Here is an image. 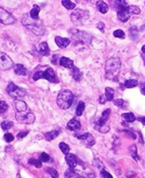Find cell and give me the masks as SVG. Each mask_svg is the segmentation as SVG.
<instances>
[{
    "label": "cell",
    "instance_id": "obj_33",
    "mask_svg": "<svg viewBox=\"0 0 145 178\" xmlns=\"http://www.w3.org/2000/svg\"><path fill=\"white\" fill-rule=\"evenodd\" d=\"M130 153H131V156H132V158L135 160V161H138L140 158H139V156L137 154V149H136V145H133L130 147Z\"/></svg>",
    "mask_w": 145,
    "mask_h": 178
},
{
    "label": "cell",
    "instance_id": "obj_25",
    "mask_svg": "<svg viewBox=\"0 0 145 178\" xmlns=\"http://www.w3.org/2000/svg\"><path fill=\"white\" fill-rule=\"evenodd\" d=\"M60 134V131H57V130H53L51 132H48L44 134V137L47 141H52L53 139H55V137H57Z\"/></svg>",
    "mask_w": 145,
    "mask_h": 178
},
{
    "label": "cell",
    "instance_id": "obj_13",
    "mask_svg": "<svg viewBox=\"0 0 145 178\" xmlns=\"http://www.w3.org/2000/svg\"><path fill=\"white\" fill-rule=\"evenodd\" d=\"M75 137H77L80 140L87 141L86 143H87V145L89 146H91V145H93L94 144V138H93V136L90 133H85L83 134H75Z\"/></svg>",
    "mask_w": 145,
    "mask_h": 178
},
{
    "label": "cell",
    "instance_id": "obj_50",
    "mask_svg": "<svg viewBox=\"0 0 145 178\" xmlns=\"http://www.w3.org/2000/svg\"><path fill=\"white\" fill-rule=\"evenodd\" d=\"M138 121L142 122L143 125H145V117H139V118H138Z\"/></svg>",
    "mask_w": 145,
    "mask_h": 178
},
{
    "label": "cell",
    "instance_id": "obj_37",
    "mask_svg": "<svg viewBox=\"0 0 145 178\" xmlns=\"http://www.w3.org/2000/svg\"><path fill=\"white\" fill-rule=\"evenodd\" d=\"M113 36L117 38H121V39H124L125 38V34L124 32L121 29H118V30H115L113 32Z\"/></svg>",
    "mask_w": 145,
    "mask_h": 178
},
{
    "label": "cell",
    "instance_id": "obj_39",
    "mask_svg": "<svg viewBox=\"0 0 145 178\" xmlns=\"http://www.w3.org/2000/svg\"><path fill=\"white\" fill-rule=\"evenodd\" d=\"M46 172L52 176L53 178H58L59 176V174H58V172L55 170V169H53V168H47L46 169Z\"/></svg>",
    "mask_w": 145,
    "mask_h": 178
},
{
    "label": "cell",
    "instance_id": "obj_44",
    "mask_svg": "<svg viewBox=\"0 0 145 178\" xmlns=\"http://www.w3.org/2000/svg\"><path fill=\"white\" fill-rule=\"evenodd\" d=\"M113 104L117 106H122L123 104H124V100L123 99H116V100H113Z\"/></svg>",
    "mask_w": 145,
    "mask_h": 178
},
{
    "label": "cell",
    "instance_id": "obj_27",
    "mask_svg": "<svg viewBox=\"0 0 145 178\" xmlns=\"http://www.w3.org/2000/svg\"><path fill=\"white\" fill-rule=\"evenodd\" d=\"M122 117L124 119L126 122H129V123H132L135 121V115L132 114V113H124L122 114Z\"/></svg>",
    "mask_w": 145,
    "mask_h": 178
},
{
    "label": "cell",
    "instance_id": "obj_24",
    "mask_svg": "<svg viewBox=\"0 0 145 178\" xmlns=\"http://www.w3.org/2000/svg\"><path fill=\"white\" fill-rule=\"evenodd\" d=\"M97 8H98V10L102 14H105L108 11L109 6H108V5L105 2H104V1H97Z\"/></svg>",
    "mask_w": 145,
    "mask_h": 178
},
{
    "label": "cell",
    "instance_id": "obj_49",
    "mask_svg": "<svg viewBox=\"0 0 145 178\" xmlns=\"http://www.w3.org/2000/svg\"><path fill=\"white\" fill-rule=\"evenodd\" d=\"M141 91H142V94L145 95V83H143V84L141 86Z\"/></svg>",
    "mask_w": 145,
    "mask_h": 178
},
{
    "label": "cell",
    "instance_id": "obj_53",
    "mask_svg": "<svg viewBox=\"0 0 145 178\" xmlns=\"http://www.w3.org/2000/svg\"><path fill=\"white\" fill-rule=\"evenodd\" d=\"M17 178H21V177H20V175H19V174H18V175H17Z\"/></svg>",
    "mask_w": 145,
    "mask_h": 178
},
{
    "label": "cell",
    "instance_id": "obj_2",
    "mask_svg": "<svg viewBox=\"0 0 145 178\" xmlns=\"http://www.w3.org/2000/svg\"><path fill=\"white\" fill-rule=\"evenodd\" d=\"M74 100V94L69 89H62L57 95L56 103L61 109L66 110L72 106Z\"/></svg>",
    "mask_w": 145,
    "mask_h": 178
},
{
    "label": "cell",
    "instance_id": "obj_18",
    "mask_svg": "<svg viewBox=\"0 0 145 178\" xmlns=\"http://www.w3.org/2000/svg\"><path fill=\"white\" fill-rule=\"evenodd\" d=\"M59 64H60V66L66 67V68H73L74 67V61L68 57H65V56H62L59 59Z\"/></svg>",
    "mask_w": 145,
    "mask_h": 178
},
{
    "label": "cell",
    "instance_id": "obj_1",
    "mask_svg": "<svg viewBox=\"0 0 145 178\" xmlns=\"http://www.w3.org/2000/svg\"><path fill=\"white\" fill-rule=\"evenodd\" d=\"M121 60L119 57L113 56L107 59L105 63V76L110 80H117L118 75L121 69Z\"/></svg>",
    "mask_w": 145,
    "mask_h": 178
},
{
    "label": "cell",
    "instance_id": "obj_12",
    "mask_svg": "<svg viewBox=\"0 0 145 178\" xmlns=\"http://www.w3.org/2000/svg\"><path fill=\"white\" fill-rule=\"evenodd\" d=\"M65 161L68 164V166L72 169L75 168L78 164V159L77 157L73 154H68L65 156Z\"/></svg>",
    "mask_w": 145,
    "mask_h": 178
},
{
    "label": "cell",
    "instance_id": "obj_5",
    "mask_svg": "<svg viewBox=\"0 0 145 178\" xmlns=\"http://www.w3.org/2000/svg\"><path fill=\"white\" fill-rule=\"evenodd\" d=\"M90 14L88 11L83 9H75L71 14V20L75 25H83L88 21Z\"/></svg>",
    "mask_w": 145,
    "mask_h": 178
},
{
    "label": "cell",
    "instance_id": "obj_30",
    "mask_svg": "<svg viewBox=\"0 0 145 178\" xmlns=\"http://www.w3.org/2000/svg\"><path fill=\"white\" fill-rule=\"evenodd\" d=\"M138 86V81L135 79H131V80H126L124 82V87L126 88H132Z\"/></svg>",
    "mask_w": 145,
    "mask_h": 178
},
{
    "label": "cell",
    "instance_id": "obj_47",
    "mask_svg": "<svg viewBox=\"0 0 145 178\" xmlns=\"http://www.w3.org/2000/svg\"><path fill=\"white\" fill-rule=\"evenodd\" d=\"M106 101H107V100H106L105 96H104V95H102L100 96V98H99V102H100L101 104H104V103H105Z\"/></svg>",
    "mask_w": 145,
    "mask_h": 178
},
{
    "label": "cell",
    "instance_id": "obj_16",
    "mask_svg": "<svg viewBox=\"0 0 145 178\" xmlns=\"http://www.w3.org/2000/svg\"><path fill=\"white\" fill-rule=\"evenodd\" d=\"M117 17H118V18H119V20H120V21L125 23L129 20V18H130L131 15H130V13L127 11V9L124 8V9H123V10H121V11H118V12H117Z\"/></svg>",
    "mask_w": 145,
    "mask_h": 178
},
{
    "label": "cell",
    "instance_id": "obj_17",
    "mask_svg": "<svg viewBox=\"0 0 145 178\" xmlns=\"http://www.w3.org/2000/svg\"><path fill=\"white\" fill-rule=\"evenodd\" d=\"M39 12H40V7H39V6L34 5L32 10L30 11V15H29V16H30V17H31L33 20L37 21V20H39Z\"/></svg>",
    "mask_w": 145,
    "mask_h": 178
},
{
    "label": "cell",
    "instance_id": "obj_43",
    "mask_svg": "<svg viewBox=\"0 0 145 178\" xmlns=\"http://www.w3.org/2000/svg\"><path fill=\"white\" fill-rule=\"evenodd\" d=\"M93 164L98 167V168H104V164H103V162H101L99 159H95L94 161H93Z\"/></svg>",
    "mask_w": 145,
    "mask_h": 178
},
{
    "label": "cell",
    "instance_id": "obj_14",
    "mask_svg": "<svg viewBox=\"0 0 145 178\" xmlns=\"http://www.w3.org/2000/svg\"><path fill=\"white\" fill-rule=\"evenodd\" d=\"M13 105H14V108L17 110V112H25L27 110V105L20 99H15L13 102Z\"/></svg>",
    "mask_w": 145,
    "mask_h": 178
},
{
    "label": "cell",
    "instance_id": "obj_10",
    "mask_svg": "<svg viewBox=\"0 0 145 178\" xmlns=\"http://www.w3.org/2000/svg\"><path fill=\"white\" fill-rule=\"evenodd\" d=\"M13 66L12 59L6 54L0 52V70H8Z\"/></svg>",
    "mask_w": 145,
    "mask_h": 178
},
{
    "label": "cell",
    "instance_id": "obj_40",
    "mask_svg": "<svg viewBox=\"0 0 145 178\" xmlns=\"http://www.w3.org/2000/svg\"><path fill=\"white\" fill-rule=\"evenodd\" d=\"M39 158H40V161H41L42 163L43 162L44 163H46V162H49L50 161V156H48L46 153H42Z\"/></svg>",
    "mask_w": 145,
    "mask_h": 178
},
{
    "label": "cell",
    "instance_id": "obj_9",
    "mask_svg": "<svg viewBox=\"0 0 145 178\" xmlns=\"http://www.w3.org/2000/svg\"><path fill=\"white\" fill-rule=\"evenodd\" d=\"M110 114H111V110H110V109L104 110V111L103 112V114H102V116H101L100 119L98 120V122L94 125V126H95L96 129H98V127H101V128L99 129V131H100L101 133H104V127H106V128L109 127V126H106V124H107V122H108V120H109Z\"/></svg>",
    "mask_w": 145,
    "mask_h": 178
},
{
    "label": "cell",
    "instance_id": "obj_32",
    "mask_svg": "<svg viewBox=\"0 0 145 178\" xmlns=\"http://www.w3.org/2000/svg\"><path fill=\"white\" fill-rule=\"evenodd\" d=\"M13 126H14V123L10 120H6V121L2 122V124H1V127H2L3 130H8Z\"/></svg>",
    "mask_w": 145,
    "mask_h": 178
},
{
    "label": "cell",
    "instance_id": "obj_15",
    "mask_svg": "<svg viewBox=\"0 0 145 178\" xmlns=\"http://www.w3.org/2000/svg\"><path fill=\"white\" fill-rule=\"evenodd\" d=\"M67 129H69L71 131H78L81 129V123L76 118H73L68 122Z\"/></svg>",
    "mask_w": 145,
    "mask_h": 178
},
{
    "label": "cell",
    "instance_id": "obj_38",
    "mask_svg": "<svg viewBox=\"0 0 145 178\" xmlns=\"http://www.w3.org/2000/svg\"><path fill=\"white\" fill-rule=\"evenodd\" d=\"M8 110V105L5 102L0 100V114Z\"/></svg>",
    "mask_w": 145,
    "mask_h": 178
},
{
    "label": "cell",
    "instance_id": "obj_41",
    "mask_svg": "<svg viewBox=\"0 0 145 178\" xmlns=\"http://www.w3.org/2000/svg\"><path fill=\"white\" fill-rule=\"evenodd\" d=\"M14 135L12 134H6L5 135H4V139H5V141L6 142H7V143H10V142H12L13 140H14Z\"/></svg>",
    "mask_w": 145,
    "mask_h": 178
},
{
    "label": "cell",
    "instance_id": "obj_7",
    "mask_svg": "<svg viewBox=\"0 0 145 178\" xmlns=\"http://www.w3.org/2000/svg\"><path fill=\"white\" fill-rule=\"evenodd\" d=\"M6 93L16 99H19L21 97H24L26 95V91L25 89L21 88L19 87L16 86L13 83H9L7 87H6Z\"/></svg>",
    "mask_w": 145,
    "mask_h": 178
},
{
    "label": "cell",
    "instance_id": "obj_51",
    "mask_svg": "<svg viewBox=\"0 0 145 178\" xmlns=\"http://www.w3.org/2000/svg\"><path fill=\"white\" fill-rule=\"evenodd\" d=\"M142 51H143V53H144L145 54V44L143 46V47H142Z\"/></svg>",
    "mask_w": 145,
    "mask_h": 178
},
{
    "label": "cell",
    "instance_id": "obj_11",
    "mask_svg": "<svg viewBox=\"0 0 145 178\" xmlns=\"http://www.w3.org/2000/svg\"><path fill=\"white\" fill-rule=\"evenodd\" d=\"M15 21V17L7 10L0 7V23L4 25H11Z\"/></svg>",
    "mask_w": 145,
    "mask_h": 178
},
{
    "label": "cell",
    "instance_id": "obj_8",
    "mask_svg": "<svg viewBox=\"0 0 145 178\" xmlns=\"http://www.w3.org/2000/svg\"><path fill=\"white\" fill-rule=\"evenodd\" d=\"M16 118H17V122H19L21 124L29 125V124H33L35 122L36 116L31 112H17Z\"/></svg>",
    "mask_w": 145,
    "mask_h": 178
},
{
    "label": "cell",
    "instance_id": "obj_3",
    "mask_svg": "<svg viewBox=\"0 0 145 178\" xmlns=\"http://www.w3.org/2000/svg\"><path fill=\"white\" fill-rule=\"evenodd\" d=\"M22 23L28 27L34 34L37 35V36H42L44 34V25H43V23L39 20L35 21L33 20L29 15H25L23 19H22Z\"/></svg>",
    "mask_w": 145,
    "mask_h": 178
},
{
    "label": "cell",
    "instance_id": "obj_4",
    "mask_svg": "<svg viewBox=\"0 0 145 178\" xmlns=\"http://www.w3.org/2000/svg\"><path fill=\"white\" fill-rule=\"evenodd\" d=\"M42 78L46 79V80H48L49 82H52V83H57V82H59V80L57 79L56 75H55L54 69L51 68V67H48L44 71H37V72H36L33 75V79L35 81L42 79Z\"/></svg>",
    "mask_w": 145,
    "mask_h": 178
},
{
    "label": "cell",
    "instance_id": "obj_6",
    "mask_svg": "<svg viewBox=\"0 0 145 178\" xmlns=\"http://www.w3.org/2000/svg\"><path fill=\"white\" fill-rule=\"evenodd\" d=\"M70 34H71L72 37L74 39L75 44H89L91 42V39H92V36L90 34H88L87 32H84V31L77 30V29L70 30Z\"/></svg>",
    "mask_w": 145,
    "mask_h": 178
},
{
    "label": "cell",
    "instance_id": "obj_46",
    "mask_svg": "<svg viewBox=\"0 0 145 178\" xmlns=\"http://www.w3.org/2000/svg\"><path fill=\"white\" fill-rule=\"evenodd\" d=\"M104 23L103 22H99L97 24V28L100 30V31H102L103 33H104Z\"/></svg>",
    "mask_w": 145,
    "mask_h": 178
},
{
    "label": "cell",
    "instance_id": "obj_29",
    "mask_svg": "<svg viewBox=\"0 0 145 178\" xmlns=\"http://www.w3.org/2000/svg\"><path fill=\"white\" fill-rule=\"evenodd\" d=\"M129 32H130V37L132 39H133V40H135L139 37V35H138V29H137V27L135 25H132V27H130L129 28Z\"/></svg>",
    "mask_w": 145,
    "mask_h": 178
},
{
    "label": "cell",
    "instance_id": "obj_31",
    "mask_svg": "<svg viewBox=\"0 0 145 178\" xmlns=\"http://www.w3.org/2000/svg\"><path fill=\"white\" fill-rule=\"evenodd\" d=\"M62 4L63 6L65 8H67L68 10H73V9H74V7H75V4L73 3L72 1H69V0H63Z\"/></svg>",
    "mask_w": 145,
    "mask_h": 178
},
{
    "label": "cell",
    "instance_id": "obj_35",
    "mask_svg": "<svg viewBox=\"0 0 145 178\" xmlns=\"http://www.w3.org/2000/svg\"><path fill=\"white\" fill-rule=\"evenodd\" d=\"M59 148L61 149V151H62L63 153L66 156V155H68L69 154V151H70V147H69V145H66L65 143H60L59 144Z\"/></svg>",
    "mask_w": 145,
    "mask_h": 178
},
{
    "label": "cell",
    "instance_id": "obj_19",
    "mask_svg": "<svg viewBox=\"0 0 145 178\" xmlns=\"http://www.w3.org/2000/svg\"><path fill=\"white\" fill-rule=\"evenodd\" d=\"M38 52L41 54L42 56H49L50 55V49L48 47V44L46 42H43L41 44L38 45V48H37Z\"/></svg>",
    "mask_w": 145,
    "mask_h": 178
},
{
    "label": "cell",
    "instance_id": "obj_36",
    "mask_svg": "<svg viewBox=\"0 0 145 178\" xmlns=\"http://www.w3.org/2000/svg\"><path fill=\"white\" fill-rule=\"evenodd\" d=\"M28 164H31V165H34V166H36V167H37V168H40V167H42L41 161H40V160H36V159H35V158H31V159H29Z\"/></svg>",
    "mask_w": 145,
    "mask_h": 178
},
{
    "label": "cell",
    "instance_id": "obj_22",
    "mask_svg": "<svg viewBox=\"0 0 145 178\" xmlns=\"http://www.w3.org/2000/svg\"><path fill=\"white\" fill-rule=\"evenodd\" d=\"M14 71L18 75H27V69L21 64H17L14 66Z\"/></svg>",
    "mask_w": 145,
    "mask_h": 178
},
{
    "label": "cell",
    "instance_id": "obj_48",
    "mask_svg": "<svg viewBox=\"0 0 145 178\" xmlns=\"http://www.w3.org/2000/svg\"><path fill=\"white\" fill-rule=\"evenodd\" d=\"M58 55H55L54 56H53V64H55V65H56L57 64V61H56V59H58Z\"/></svg>",
    "mask_w": 145,
    "mask_h": 178
},
{
    "label": "cell",
    "instance_id": "obj_34",
    "mask_svg": "<svg viewBox=\"0 0 145 178\" xmlns=\"http://www.w3.org/2000/svg\"><path fill=\"white\" fill-rule=\"evenodd\" d=\"M84 107H85V106H84V103H83V101H80L79 103H78V106H77V107H76V114L78 115V116H80V115H82L83 114V112L84 110Z\"/></svg>",
    "mask_w": 145,
    "mask_h": 178
},
{
    "label": "cell",
    "instance_id": "obj_52",
    "mask_svg": "<svg viewBox=\"0 0 145 178\" xmlns=\"http://www.w3.org/2000/svg\"><path fill=\"white\" fill-rule=\"evenodd\" d=\"M75 178H83V177H82V176H76Z\"/></svg>",
    "mask_w": 145,
    "mask_h": 178
},
{
    "label": "cell",
    "instance_id": "obj_54",
    "mask_svg": "<svg viewBox=\"0 0 145 178\" xmlns=\"http://www.w3.org/2000/svg\"><path fill=\"white\" fill-rule=\"evenodd\" d=\"M144 64H145V62H144Z\"/></svg>",
    "mask_w": 145,
    "mask_h": 178
},
{
    "label": "cell",
    "instance_id": "obj_26",
    "mask_svg": "<svg viewBox=\"0 0 145 178\" xmlns=\"http://www.w3.org/2000/svg\"><path fill=\"white\" fill-rule=\"evenodd\" d=\"M105 98L107 101H113V96H114V91L113 89L111 87H106L105 88V95H104Z\"/></svg>",
    "mask_w": 145,
    "mask_h": 178
},
{
    "label": "cell",
    "instance_id": "obj_45",
    "mask_svg": "<svg viewBox=\"0 0 145 178\" xmlns=\"http://www.w3.org/2000/svg\"><path fill=\"white\" fill-rule=\"evenodd\" d=\"M28 134V132H20V133L17 134V139L18 140H21L22 138H24V137H25L26 135Z\"/></svg>",
    "mask_w": 145,
    "mask_h": 178
},
{
    "label": "cell",
    "instance_id": "obj_20",
    "mask_svg": "<svg viewBox=\"0 0 145 178\" xmlns=\"http://www.w3.org/2000/svg\"><path fill=\"white\" fill-rule=\"evenodd\" d=\"M71 75H72V77H73L75 81L79 82V81L82 80V76H83L82 72H81L80 69H78L77 67H74L73 68H71Z\"/></svg>",
    "mask_w": 145,
    "mask_h": 178
},
{
    "label": "cell",
    "instance_id": "obj_28",
    "mask_svg": "<svg viewBox=\"0 0 145 178\" xmlns=\"http://www.w3.org/2000/svg\"><path fill=\"white\" fill-rule=\"evenodd\" d=\"M126 9L130 13V15H138L141 13V9L136 6H128Z\"/></svg>",
    "mask_w": 145,
    "mask_h": 178
},
{
    "label": "cell",
    "instance_id": "obj_21",
    "mask_svg": "<svg viewBox=\"0 0 145 178\" xmlns=\"http://www.w3.org/2000/svg\"><path fill=\"white\" fill-rule=\"evenodd\" d=\"M55 43L60 48H64L70 44V39L65 38V37H55Z\"/></svg>",
    "mask_w": 145,
    "mask_h": 178
},
{
    "label": "cell",
    "instance_id": "obj_23",
    "mask_svg": "<svg viewBox=\"0 0 145 178\" xmlns=\"http://www.w3.org/2000/svg\"><path fill=\"white\" fill-rule=\"evenodd\" d=\"M113 3H114V6H115L116 9H117V12H118V11H121V10H123V9H124V8H126V7L128 6L127 2H126V1H124V0L113 1Z\"/></svg>",
    "mask_w": 145,
    "mask_h": 178
},
{
    "label": "cell",
    "instance_id": "obj_42",
    "mask_svg": "<svg viewBox=\"0 0 145 178\" xmlns=\"http://www.w3.org/2000/svg\"><path fill=\"white\" fill-rule=\"evenodd\" d=\"M101 175H102V176L104 178H113L111 174H109V173H108L107 171H105L104 169H103V170L101 171Z\"/></svg>",
    "mask_w": 145,
    "mask_h": 178
}]
</instances>
